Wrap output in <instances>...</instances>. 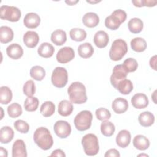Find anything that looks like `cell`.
Segmentation results:
<instances>
[{
	"mask_svg": "<svg viewBox=\"0 0 157 157\" xmlns=\"http://www.w3.org/2000/svg\"><path fill=\"white\" fill-rule=\"evenodd\" d=\"M6 53L9 57L13 59L20 58L23 54V50L18 44H12L6 48Z\"/></svg>",
	"mask_w": 157,
	"mask_h": 157,
	"instance_id": "obj_18",
	"label": "cell"
},
{
	"mask_svg": "<svg viewBox=\"0 0 157 157\" xmlns=\"http://www.w3.org/2000/svg\"><path fill=\"white\" fill-rule=\"evenodd\" d=\"M134 147L139 150H145L150 146V141L145 136L139 134L134 137L133 139Z\"/></svg>",
	"mask_w": 157,
	"mask_h": 157,
	"instance_id": "obj_21",
	"label": "cell"
},
{
	"mask_svg": "<svg viewBox=\"0 0 157 157\" xmlns=\"http://www.w3.org/2000/svg\"><path fill=\"white\" fill-rule=\"evenodd\" d=\"M138 120L141 126L148 127L154 123L155 116L150 112L145 111L140 113L138 117Z\"/></svg>",
	"mask_w": 157,
	"mask_h": 157,
	"instance_id": "obj_23",
	"label": "cell"
},
{
	"mask_svg": "<svg viewBox=\"0 0 157 157\" xmlns=\"http://www.w3.org/2000/svg\"><path fill=\"white\" fill-rule=\"evenodd\" d=\"M126 17L127 14L123 10H115L110 15L105 19V26L111 30H116L126 20Z\"/></svg>",
	"mask_w": 157,
	"mask_h": 157,
	"instance_id": "obj_4",
	"label": "cell"
},
{
	"mask_svg": "<svg viewBox=\"0 0 157 157\" xmlns=\"http://www.w3.org/2000/svg\"><path fill=\"white\" fill-rule=\"evenodd\" d=\"M131 48L137 52H142L147 48V42L142 37H135L131 41Z\"/></svg>",
	"mask_w": 157,
	"mask_h": 157,
	"instance_id": "obj_31",
	"label": "cell"
},
{
	"mask_svg": "<svg viewBox=\"0 0 157 157\" xmlns=\"http://www.w3.org/2000/svg\"><path fill=\"white\" fill-rule=\"evenodd\" d=\"M55 110V105L52 101H45L40 106V112L45 117L52 116Z\"/></svg>",
	"mask_w": 157,
	"mask_h": 157,
	"instance_id": "obj_32",
	"label": "cell"
},
{
	"mask_svg": "<svg viewBox=\"0 0 157 157\" xmlns=\"http://www.w3.org/2000/svg\"><path fill=\"white\" fill-rule=\"evenodd\" d=\"M157 3L156 1H150V0H144V6L147 7H153L155 6Z\"/></svg>",
	"mask_w": 157,
	"mask_h": 157,
	"instance_id": "obj_46",
	"label": "cell"
},
{
	"mask_svg": "<svg viewBox=\"0 0 157 157\" xmlns=\"http://www.w3.org/2000/svg\"><path fill=\"white\" fill-rule=\"evenodd\" d=\"M82 144L85 154L88 156H95L99 151V142L94 134H87L82 139Z\"/></svg>",
	"mask_w": 157,
	"mask_h": 157,
	"instance_id": "obj_3",
	"label": "cell"
},
{
	"mask_svg": "<svg viewBox=\"0 0 157 157\" xmlns=\"http://www.w3.org/2000/svg\"><path fill=\"white\" fill-rule=\"evenodd\" d=\"M148 156V155H147V154H139L138 155V156Z\"/></svg>",
	"mask_w": 157,
	"mask_h": 157,
	"instance_id": "obj_50",
	"label": "cell"
},
{
	"mask_svg": "<svg viewBox=\"0 0 157 157\" xmlns=\"http://www.w3.org/2000/svg\"><path fill=\"white\" fill-rule=\"evenodd\" d=\"M13 126L15 129L23 134L27 133L29 130V125L22 120H18L15 121L13 123Z\"/></svg>",
	"mask_w": 157,
	"mask_h": 157,
	"instance_id": "obj_41",
	"label": "cell"
},
{
	"mask_svg": "<svg viewBox=\"0 0 157 157\" xmlns=\"http://www.w3.org/2000/svg\"><path fill=\"white\" fill-rule=\"evenodd\" d=\"M51 156H59V157H64L66 156L65 153L64 151L61 149H56L52 151V153L50 155Z\"/></svg>",
	"mask_w": 157,
	"mask_h": 157,
	"instance_id": "obj_44",
	"label": "cell"
},
{
	"mask_svg": "<svg viewBox=\"0 0 157 157\" xmlns=\"http://www.w3.org/2000/svg\"><path fill=\"white\" fill-rule=\"evenodd\" d=\"M131 101L132 106L138 109H142L147 107L149 103L148 99L146 94L140 93L134 94L132 97Z\"/></svg>",
	"mask_w": 157,
	"mask_h": 157,
	"instance_id": "obj_12",
	"label": "cell"
},
{
	"mask_svg": "<svg viewBox=\"0 0 157 157\" xmlns=\"http://www.w3.org/2000/svg\"><path fill=\"white\" fill-rule=\"evenodd\" d=\"M78 2V0H77V1H65V2H66V4H67L68 5H69V6L74 5V4H77Z\"/></svg>",
	"mask_w": 157,
	"mask_h": 157,
	"instance_id": "obj_49",
	"label": "cell"
},
{
	"mask_svg": "<svg viewBox=\"0 0 157 157\" xmlns=\"http://www.w3.org/2000/svg\"><path fill=\"white\" fill-rule=\"evenodd\" d=\"M23 42L28 48H34L38 44L39 41V36L38 34L33 31H27L23 37Z\"/></svg>",
	"mask_w": 157,
	"mask_h": 157,
	"instance_id": "obj_14",
	"label": "cell"
},
{
	"mask_svg": "<svg viewBox=\"0 0 157 157\" xmlns=\"http://www.w3.org/2000/svg\"><path fill=\"white\" fill-rule=\"evenodd\" d=\"M55 52L53 46L48 42H44L40 44L37 49L38 54L45 58H50L53 56Z\"/></svg>",
	"mask_w": 157,
	"mask_h": 157,
	"instance_id": "obj_25",
	"label": "cell"
},
{
	"mask_svg": "<svg viewBox=\"0 0 157 157\" xmlns=\"http://www.w3.org/2000/svg\"><path fill=\"white\" fill-rule=\"evenodd\" d=\"M14 131L10 126H3L0 129V142L1 144H8L13 139Z\"/></svg>",
	"mask_w": 157,
	"mask_h": 157,
	"instance_id": "obj_24",
	"label": "cell"
},
{
	"mask_svg": "<svg viewBox=\"0 0 157 157\" xmlns=\"http://www.w3.org/2000/svg\"><path fill=\"white\" fill-rule=\"evenodd\" d=\"M69 36L72 40L76 42H81L86 39V33L83 29L75 28L71 29Z\"/></svg>",
	"mask_w": 157,
	"mask_h": 157,
	"instance_id": "obj_33",
	"label": "cell"
},
{
	"mask_svg": "<svg viewBox=\"0 0 157 157\" xmlns=\"http://www.w3.org/2000/svg\"><path fill=\"white\" fill-rule=\"evenodd\" d=\"M128 72L126 70L123 64H118L115 66L113 69L112 74L110 76V83L116 89L118 82L126 78Z\"/></svg>",
	"mask_w": 157,
	"mask_h": 157,
	"instance_id": "obj_9",
	"label": "cell"
},
{
	"mask_svg": "<svg viewBox=\"0 0 157 157\" xmlns=\"http://www.w3.org/2000/svg\"><path fill=\"white\" fill-rule=\"evenodd\" d=\"M128 49L127 44L124 40L116 39L112 44L109 51V57L113 61H120L126 54Z\"/></svg>",
	"mask_w": 157,
	"mask_h": 157,
	"instance_id": "obj_5",
	"label": "cell"
},
{
	"mask_svg": "<svg viewBox=\"0 0 157 157\" xmlns=\"http://www.w3.org/2000/svg\"><path fill=\"white\" fill-rule=\"evenodd\" d=\"M123 66L129 73L136 71L138 67V63L136 59L132 58H128L124 61Z\"/></svg>",
	"mask_w": 157,
	"mask_h": 157,
	"instance_id": "obj_39",
	"label": "cell"
},
{
	"mask_svg": "<svg viewBox=\"0 0 157 157\" xmlns=\"http://www.w3.org/2000/svg\"><path fill=\"white\" fill-rule=\"evenodd\" d=\"M7 113L10 118H15L20 116L22 113L21 106L17 103L14 102L10 104L7 107Z\"/></svg>",
	"mask_w": 157,
	"mask_h": 157,
	"instance_id": "obj_38",
	"label": "cell"
},
{
	"mask_svg": "<svg viewBox=\"0 0 157 157\" xmlns=\"http://www.w3.org/2000/svg\"><path fill=\"white\" fill-rule=\"evenodd\" d=\"M50 39L56 45H63L67 40L66 33L62 29H56L52 33Z\"/></svg>",
	"mask_w": 157,
	"mask_h": 157,
	"instance_id": "obj_22",
	"label": "cell"
},
{
	"mask_svg": "<svg viewBox=\"0 0 157 157\" xmlns=\"http://www.w3.org/2000/svg\"><path fill=\"white\" fill-rule=\"evenodd\" d=\"M95 113L97 119L101 121L107 120L111 117L110 112L108 109L104 107H101L96 109Z\"/></svg>",
	"mask_w": 157,
	"mask_h": 157,
	"instance_id": "obj_42",
	"label": "cell"
},
{
	"mask_svg": "<svg viewBox=\"0 0 157 157\" xmlns=\"http://www.w3.org/2000/svg\"><path fill=\"white\" fill-rule=\"evenodd\" d=\"M13 157H26L27 152L26 145L21 139H17L12 145Z\"/></svg>",
	"mask_w": 157,
	"mask_h": 157,
	"instance_id": "obj_15",
	"label": "cell"
},
{
	"mask_svg": "<svg viewBox=\"0 0 157 157\" xmlns=\"http://www.w3.org/2000/svg\"><path fill=\"white\" fill-rule=\"evenodd\" d=\"M67 93L71 102L76 104L85 103L87 101L86 88L79 82L72 83L67 89Z\"/></svg>",
	"mask_w": 157,
	"mask_h": 157,
	"instance_id": "obj_1",
	"label": "cell"
},
{
	"mask_svg": "<svg viewBox=\"0 0 157 157\" xmlns=\"http://www.w3.org/2000/svg\"><path fill=\"white\" fill-rule=\"evenodd\" d=\"M74 107L72 104L67 100H62L58 104V113L63 117H67L70 115Z\"/></svg>",
	"mask_w": 157,
	"mask_h": 157,
	"instance_id": "obj_26",
	"label": "cell"
},
{
	"mask_svg": "<svg viewBox=\"0 0 157 157\" xmlns=\"http://www.w3.org/2000/svg\"><path fill=\"white\" fill-rule=\"evenodd\" d=\"M128 102L126 99L122 98H116L112 104V109L118 114L124 113L128 109Z\"/></svg>",
	"mask_w": 157,
	"mask_h": 157,
	"instance_id": "obj_17",
	"label": "cell"
},
{
	"mask_svg": "<svg viewBox=\"0 0 157 157\" xmlns=\"http://www.w3.org/2000/svg\"><path fill=\"white\" fill-rule=\"evenodd\" d=\"M33 139L37 145L44 150H49L53 144V137L49 130L45 127L38 128L35 131Z\"/></svg>",
	"mask_w": 157,
	"mask_h": 157,
	"instance_id": "obj_2",
	"label": "cell"
},
{
	"mask_svg": "<svg viewBox=\"0 0 157 157\" xmlns=\"http://www.w3.org/2000/svg\"><path fill=\"white\" fill-rule=\"evenodd\" d=\"M131 136L130 132L126 129L121 130L116 136V143L121 148L127 147L131 142Z\"/></svg>",
	"mask_w": 157,
	"mask_h": 157,
	"instance_id": "obj_16",
	"label": "cell"
},
{
	"mask_svg": "<svg viewBox=\"0 0 157 157\" xmlns=\"http://www.w3.org/2000/svg\"><path fill=\"white\" fill-rule=\"evenodd\" d=\"M93 115L89 110H82L74 118V123L76 129L80 131L88 129L91 126Z\"/></svg>",
	"mask_w": 157,
	"mask_h": 157,
	"instance_id": "obj_6",
	"label": "cell"
},
{
	"mask_svg": "<svg viewBox=\"0 0 157 157\" xmlns=\"http://www.w3.org/2000/svg\"><path fill=\"white\" fill-rule=\"evenodd\" d=\"M115 130V125L111 121L108 120L102 121V123L101 124V131L104 136H112L114 134Z\"/></svg>",
	"mask_w": 157,
	"mask_h": 157,
	"instance_id": "obj_35",
	"label": "cell"
},
{
	"mask_svg": "<svg viewBox=\"0 0 157 157\" xmlns=\"http://www.w3.org/2000/svg\"><path fill=\"white\" fill-rule=\"evenodd\" d=\"M116 89L122 94H128L132 91L133 85L130 80L124 78L118 82Z\"/></svg>",
	"mask_w": 157,
	"mask_h": 157,
	"instance_id": "obj_30",
	"label": "cell"
},
{
	"mask_svg": "<svg viewBox=\"0 0 157 157\" xmlns=\"http://www.w3.org/2000/svg\"><path fill=\"white\" fill-rule=\"evenodd\" d=\"M30 76L37 81H41L45 76V70L40 66H34L30 69Z\"/></svg>",
	"mask_w": 157,
	"mask_h": 157,
	"instance_id": "obj_36",
	"label": "cell"
},
{
	"mask_svg": "<svg viewBox=\"0 0 157 157\" xmlns=\"http://www.w3.org/2000/svg\"><path fill=\"white\" fill-rule=\"evenodd\" d=\"M75 56V52L70 47H64L60 48L56 56L58 62L61 64L67 63L72 61Z\"/></svg>",
	"mask_w": 157,
	"mask_h": 157,
	"instance_id": "obj_11",
	"label": "cell"
},
{
	"mask_svg": "<svg viewBox=\"0 0 157 157\" xmlns=\"http://www.w3.org/2000/svg\"><path fill=\"white\" fill-rule=\"evenodd\" d=\"M78 53L80 57L83 58H88L93 55L94 48L90 43L85 42L78 46Z\"/></svg>",
	"mask_w": 157,
	"mask_h": 157,
	"instance_id": "obj_28",
	"label": "cell"
},
{
	"mask_svg": "<svg viewBox=\"0 0 157 157\" xmlns=\"http://www.w3.org/2000/svg\"><path fill=\"white\" fill-rule=\"evenodd\" d=\"M104 156L105 157H107V156H115V157H120V155L118 152V150H117L115 148H112V149H110L109 150H107L105 155H104Z\"/></svg>",
	"mask_w": 157,
	"mask_h": 157,
	"instance_id": "obj_43",
	"label": "cell"
},
{
	"mask_svg": "<svg viewBox=\"0 0 157 157\" xmlns=\"http://www.w3.org/2000/svg\"><path fill=\"white\" fill-rule=\"evenodd\" d=\"M82 21L83 25L86 27L94 28L98 25L99 22V18L96 13L88 12L83 15Z\"/></svg>",
	"mask_w": 157,
	"mask_h": 157,
	"instance_id": "obj_20",
	"label": "cell"
},
{
	"mask_svg": "<svg viewBox=\"0 0 157 157\" xmlns=\"http://www.w3.org/2000/svg\"><path fill=\"white\" fill-rule=\"evenodd\" d=\"M40 18L39 15L34 12L28 13L23 18V23L28 28H36L40 25Z\"/></svg>",
	"mask_w": 157,
	"mask_h": 157,
	"instance_id": "obj_13",
	"label": "cell"
},
{
	"mask_svg": "<svg viewBox=\"0 0 157 157\" xmlns=\"http://www.w3.org/2000/svg\"><path fill=\"white\" fill-rule=\"evenodd\" d=\"M51 81L52 84L56 88L64 87L68 81L67 70L63 67H56L52 72Z\"/></svg>",
	"mask_w": 157,
	"mask_h": 157,
	"instance_id": "obj_7",
	"label": "cell"
},
{
	"mask_svg": "<svg viewBox=\"0 0 157 157\" xmlns=\"http://www.w3.org/2000/svg\"><path fill=\"white\" fill-rule=\"evenodd\" d=\"M53 129L56 136L61 139L67 137L71 132V124L64 120L57 121L54 124Z\"/></svg>",
	"mask_w": 157,
	"mask_h": 157,
	"instance_id": "obj_10",
	"label": "cell"
},
{
	"mask_svg": "<svg viewBox=\"0 0 157 157\" xmlns=\"http://www.w3.org/2000/svg\"><path fill=\"white\" fill-rule=\"evenodd\" d=\"M23 91V93L28 97L33 96L36 92V86L33 80H29L24 84Z\"/></svg>",
	"mask_w": 157,
	"mask_h": 157,
	"instance_id": "obj_40",
	"label": "cell"
},
{
	"mask_svg": "<svg viewBox=\"0 0 157 157\" xmlns=\"http://www.w3.org/2000/svg\"><path fill=\"white\" fill-rule=\"evenodd\" d=\"M109 37L107 33L104 31H99L94 36V43L96 47L100 48L105 47L109 43Z\"/></svg>",
	"mask_w": 157,
	"mask_h": 157,
	"instance_id": "obj_19",
	"label": "cell"
},
{
	"mask_svg": "<svg viewBox=\"0 0 157 157\" xmlns=\"http://www.w3.org/2000/svg\"><path fill=\"white\" fill-rule=\"evenodd\" d=\"M13 38V32L8 26H2L0 27V42L2 44H7L12 40Z\"/></svg>",
	"mask_w": 157,
	"mask_h": 157,
	"instance_id": "obj_27",
	"label": "cell"
},
{
	"mask_svg": "<svg viewBox=\"0 0 157 157\" xmlns=\"http://www.w3.org/2000/svg\"><path fill=\"white\" fill-rule=\"evenodd\" d=\"M39 100L37 98L33 96L28 97L24 102L25 109L28 112L36 111L39 106Z\"/></svg>",
	"mask_w": 157,
	"mask_h": 157,
	"instance_id": "obj_37",
	"label": "cell"
},
{
	"mask_svg": "<svg viewBox=\"0 0 157 157\" xmlns=\"http://www.w3.org/2000/svg\"><path fill=\"white\" fill-rule=\"evenodd\" d=\"M132 3L136 6L138 7H141L144 6V0H136L132 1Z\"/></svg>",
	"mask_w": 157,
	"mask_h": 157,
	"instance_id": "obj_47",
	"label": "cell"
},
{
	"mask_svg": "<svg viewBox=\"0 0 157 157\" xmlns=\"http://www.w3.org/2000/svg\"><path fill=\"white\" fill-rule=\"evenodd\" d=\"M156 55H154L150 59V66L155 71H156Z\"/></svg>",
	"mask_w": 157,
	"mask_h": 157,
	"instance_id": "obj_45",
	"label": "cell"
},
{
	"mask_svg": "<svg viewBox=\"0 0 157 157\" xmlns=\"http://www.w3.org/2000/svg\"><path fill=\"white\" fill-rule=\"evenodd\" d=\"M0 156L2 157L7 156V151L6 149L2 147H0Z\"/></svg>",
	"mask_w": 157,
	"mask_h": 157,
	"instance_id": "obj_48",
	"label": "cell"
},
{
	"mask_svg": "<svg viewBox=\"0 0 157 157\" xmlns=\"http://www.w3.org/2000/svg\"><path fill=\"white\" fill-rule=\"evenodd\" d=\"M21 16L20 10L15 6L3 5L0 7V18L12 22L18 21Z\"/></svg>",
	"mask_w": 157,
	"mask_h": 157,
	"instance_id": "obj_8",
	"label": "cell"
},
{
	"mask_svg": "<svg viewBox=\"0 0 157 157\" xmlns=\"http://www.w3.org/2000/svg\"><path fill=\"white\" fill-rule=\"evenodd\" d=\"M12 99V92L11 90L6 86L0 88V102L2 104H9Z\"/></svg>",
	"mask_w": 157,
	"mask_h": 157,
	"instance_id": "obj_34",
	"label": "cell"
},
{
	"mask_svg": "<svg viewBox=\"0 0 157 157\" xmlns=\"http://www.w3.org/2000/svg\"><path fill=\"white\" fill-rule=\"evenodd\" d=\"M128 27L130 32L134 34H137L142 31L144 27V23L140 18H133L128 21Z\"/></svg>",
	"mask_w": 157,
	"mask_h": 157,
	"instance_id": "obj_29",
	"label": "cell"
}]
</instances>
